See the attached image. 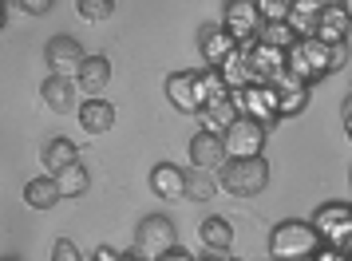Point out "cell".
<instances>
[{
  "mask_svg": "<svg viewBox=\"0 0 352 261\" xmlns=\"http://www.w3.org/2000/svg\"><path fill=\"white\" fill-rule=\"evenodd\" d=\"M320 229L313 222H301V218H285L277 222L270 234V258L277 261H313L320 253Z\"/></svg>",
  "mask_w": 352,
  "mask_h": 261,
  "instance_id": "obj_1",
  "label": "cell"
},
{
  "mask_svg": "<svg viewBox=\"0 0 352 261\" xmlns=\"http://www.w3.org/2000/svg\"><path fill=\"white\" fill-rule=\"evenodd\" d=\"M289 76L305 80L309 87L320 83L324 76H333V44H324L317 36H301L289 48Z\"/></svg>",
  "mask_w": 352,
  "mask_h": 261,
  "instance_id": "obj_2",
  "label": "cell"
},
{
  "mask_svg": "<svg viewBox=\"0 0 352 261\" xmlns=\"http://www.w3.org/2000/svg\"><path fill=\"white\" fill-rule=\"evenodd\" d=\"M218 186L234 198H254L270 186V163L265 155L261 159H230V163L218 170Z\"/></svg>",
  "mask_w": 352,
  "mask_h": 261,
  "instance_id": "obj_3",
  "label": "cell"
},
{
  "mask_svg": "<svg viewBox=\"0 0 352 261\" xmlns=\"http://www.w3.org/2000/svg\"><path fill=\"white\" fill-rule=\"evenodd\" d=\"M222 28L238 40L241 48H254L257 40H261V28H265V16H261L257 0H226Z\"/></svg>",
  "mask_w": 352,
  "mask_h": 261,
  "instance_id": "obj_4",
  "label": "cell"
},
{
  "mask_svg": "<svg viewBox=\"0 0 352 261\" xmlns=\"http://www.w3.org/2000/svg\"><path fill=\"white\" fill-rule=\"evenodd\" d=\"M175 245H178L175 222H170V218H162V214L143 218V222H139V229H135V249H139L146 261H162L170 249H175Z\"/></svg>",
  "mask_w": 352,
  "mask_h": 261,
  "instance_id": "obj_5",
  "label": "cell"
},
{
  "mask_svg": "<svg viewBox=\"0 0 352 261\" xmlns=\"http://www.w3.org/2000/svg\"><path fill=\"white\" fill-rule=\"evenodd\" d=\"M234 103H238V111L245 119H257V123H265L273 127L277 119H281V107H277V87L273 83H250V87H241V91H230Z\"/></svg>",
  "mask_w": 352,
  "mask_h": 261,
  "instance_id": "obj_6",
  "label": "cell"
},
{
  "mask_svg": "<svg viewBox=\"0 0 352 261\" xmlns=\"http://www.w3.org/2000/svg\"><path fill=\"white\" fill-rule=\"evenodd\" d=\"M222 139H226V155H230V159H261L265 139H270V127H265V123H257V119H245V115H241Z\"/></svg>",
  "mask_w": 352,
  "mask_h": 261,
  "instance_id": "obj_7",
  "label": "cell"
},
{
  "mask_svg": "<svg viewBox=\"0 0 352 261\" xmlns=\"http://www.w3.org/2000/svg\"><path fill=\"white\" fill-rule=\"evenodd\" d=\"M313 226L320 229L324 245H340L344 249L352 242V206H344V202H324L313 214Z\"/></svg>",
  "mask_w": 352,
  "mask_h": 261,
  "instance_id": "obj_8",
  "label": "cell"
},
{
  "mask_svg": "<svg viewBox=\"0 0 352 261\" xmlns=\"http://www.w3.org/2000/svg\"><path fill=\"white\" fill-rule=\"evenodd\" d=\"M250 56V67H254V83H277L281 76H289V52L273 48V44H261L257 40L254 48H245Z\"/></svg>",
  "mask_w": 352,
  "mask_h": 261,
  "instance_id": "obj_9",
  "label": "cell"
},
{
  "mask_svg": "<svg viewBox=\"0 0 352 261\" xmlns=\"http://www.w3.org/2000/svg\"><path fill=\"white\" fill-rule=\"evenodd\" d=\"M44 60H48L52 76H72V71L80 76L87 52L80 48V40H76V36H52L48 48H44Z\"/></svg>",
  "mask_w": 352,
  "mask_h": 261,
  "instance_id": "obj_10",
  "label": "cell"
},
{
  "mask_svg": "<svg viewBox=\"0 0 352 261\" xmlns=\"http://www.w3.org/2000/svg\"><path fill=\"white\" fill-rule=\"evenodd\" d=\"M238 48H241V44L226 32L222 24H202V28H198V52H202L206 67H222Z\"/></svg>",
  "mask_w": 352,
  "mask_h": 261,
  "instance_id": "obj_11",
  "label": "cell"
},
{
  "mask_svg": "<svg viewBox=\"0 0 352 261\" xmlns=\"http://www.w3.org/2000/svg\"><path fill=\"white\" fill-rule=\"evenodd\" d=\"M166 99H170L182 115H198L202 111L198 71H175V76H166Z\"/></svg>",
  "mask_w": 352,
  "mask_h": 261,
  "instance_id": "obj_12",
  "label": "cell"
},
{
  "mask_svg": "<svg viewBox=\"0 0 352 261\" xmlns=\"http://www.w3.org/2000/svg\"><path fill=\"white\" fill-rule=\"evenodd\" d=\"M226 139L222 135H214V130H198L190 139V163L198 170H222L226 166Z\"/></svg>",
  "mask_w": 352,
  "mask_h": 261,
  "instance_id": "obj_13",
  "label": "cell"
},
{
  "mask_svg": "<svg viewBox=\"0 0 352 261\" xmlns=\"http://www.w3.org/2000/svg\"><path fill=\"white\" fill-rule=\"evenodd\" d=\"M241 119L238 103H234V95H222V99H210L206 107L198 111V123H202V130H214V135H226V130L234 127Z\"/></svg>",
  "mask_w": 352,
  "mask_h": 261,
  "instance_id": "obj_14",
  "label": "cell"
},
{
  "mask_svg": "<svg viewBox=\"0 0 352 261\" xmlns=\"http://www.w3.org/2000/svg\"><path fill=\"white\" fill-rule=\"evenodd\" d=\"M277 87V107H281V119H293L309 107V83L297 80V76H281L273 83Z\"/></svg>",
  "mask_w": 352,
  "mask_h": 261,
  "instance_id": "obj_15",
  "label": "cell"
},
{
  "mask_svg": "<svg viewBox=\"0 0 352 261\" xmlns=\"http://www.w3.org/2000/svg\"><path fill=\"white\" fill-rule=\"evenodd\" d=\"M151 190L166 202H175V198H186V170L175 163H159L151 170Z\"/></svg>",
  "mask_w": 352,
  "mask_h": 261,
  "instance_id": "obj_16",
  "label": "cell"
},
{
  "mask_svg": "<svg viewBox=\"0 0 352 261\" xmlns=\"http://www.w3.org/2000/svg\"><path fill=\"white\" fill-rule=\"evenodd\" d=\"M80 127L87 135H103L115 127V107L107 99H83L80 103Z\"/></svg>",
  "mask_w": 352,
  "mask_h": 261,
  "instance_id": "obj_17",
  "label": "cell"
},
{
  "mask_svg": "<svg viewBox=\"0 0 352 261\" xmlns=\"http://www.w3.org/2000/svg\"><path fill=\"white\" fill-rule=\"evenodd\" d=\"M40 99H44L56 115H72V107H76V87H72L67 76H52V80H44V87H40Z\"/></svg>",
  "mask_w": 352,
  "mask_h": 261,
  "instance_id": "obj_18",
  "label": "cell"
},
{
  "mask_svg": "<svg viewBox=\"0 0 352 261\" xmlns=\"http://www.w3.org/2000/svg\"><path fill=\"white\" fill-rule=\"evenodd\" d=\"M107 83H111V60L107 56H87L80 67V87L87 95H103Z\"/></svg>",
  "mask_w": 352,
  "mask_h": 261,
  "instance_id": "obj_19",
  "label": "cell"
},
{
  "mask_svg": "<svg viewBox=\"0 0 352 261\" xmlns=\"http://www.w3.org/2000/svg\"><path fill=\"white\" fill-rule=\"evenodd\" d=\"M349 28H352V16L344 8H324L317 20V40H324V44H344L349 40Z\"/></svg>",
  "mask_w": 352,
  "mask_h": 261,
  "instance_id": "obj_20",
  "label": "cell"
},
{
  "mask_svg": "<svg viewBox=\"0 0 352 261\" xmlns=\"http://www.w3.org/2000/svg\"><path fill=\"white\" fill-rule=\"evenodd\" d=\"M60 182H56V174H48V179H32L28 186H24V202L32 206V210H52L56 202H60Z\"/></svg>",
  "mask_w": 352,
  "mask_h": 261,
  "instance_id": "obj_21",
  "label": "cell"
},
{
  "mask_svg": "<svg viewBox=\"0 0 352 261\" xmlns=\"http://www.w3.org/2000/svg\"><path fill=\"white\" fill-rule=\"evenodd\" d=\"M72 163H80V150L72 139H52L48 147H44V166H48V174H60L67 170Z\"/></svg>",
  "mask_w": 352,
  "mask_h": 261,
  "instance_id": "obj_22",
  "label": "cell"
},
{
  "mask_svg": "<svg viewBox=\"0 0 352 261\" xmlns=\"http://www.w3.org/2000/svg\"><path fill=\"white\" fill-rule=\"evenodd\" d=\"M222 76L226 83H230V91H241V87H250L254 83V67H250V56H245V48H238L230 60L222 64Z\"/></svg>",
  "mask_w": 352,
  "mask_h": 261,
  "instance_id": "obj_23",
  "label": "cell"
},
{
  "mask_svg": "<svg viewBox=\"0 0 352 261\" xmlns=\"http://www.w3.org/2000/svg\"><path fill=\"white\" fill-rule=\"evenodd\" d=\"M198 234H202L206 249H214V253H222V249L234 245V226H230L226 218H206V222L198 226Z\"/></svg>",
  "mask_w": 352,
  "mask_h": 261,
  "instance_id": "obj_24",
  "label": "cell"
},
{
  "mask_svg": "<svg viewBox=\"0 0 352 261\" xmlns=\"http://www.w3.org/2000/svg\"><path fill=\"white\" fill-rule=\"evenodd\" d=\"M56 182H60V194H64V198H80V194H87L91 174H87V166H83V163H72L67 170L56 174Z\"/></svg>",
  "mask_w": 352,
  "mask_h": 261,
  "instance_id": "obj_25",
  "label": "cell"
},
{
  "mask_svg": "<svg viewBox=\"0 0 352 261\" xmlns=\"http://www.w3.org/2000/svg\"><path fill=\"white\" fill-rule=\"evenodd\" d=\"M297 40H301V36L293 32V24H289V20H273V24L261 28V44H273V48H285L289 52Z\"/></svg>",
  "mask_w": 352,
  "mask_h": 261,
  "instance_id": "obj_26",
  "label": "cell"
},
{
  "mask_svg": "<svg viewBox=\"0 0 352 261\" xmlns=\"http://www.w3.org/2000/svg\"><path fill=\"white\" fill-rule=\"evenodd\" d=\"M214 190H218V179H210V170H198L194 166L190 174H186V198L206 202V198H214Z\"/></svg>",
  "mask_w": 352,
  "mask_h": 261,
  "instance_id": "obj_27",
  "label": "cell"
},
{
  "mask_svg": "<svg viewBox=\"0 0 352 261\" xmlns=\"http://www.w3.org/2000/svg\"><path fill=\"white\" fill-rule=\"evenodd\" d=\"M76 12H80L87 24H103V20L115 12V0H76Z\"/></svg>",
  "mask_w": 352,
  "mask_h": 261,
  "instance_id": "obj_28",
  "label": "cell"
},
{
  "mask_svg": "<svg viewBox=\"0 0 352 261\" xmlns=\"http://www.w3.org/2000/svg\"><path fill=\"white\" fill-rule=\"evenodd\" d=\"M257 8H261L265 24H273V20H289V16H293V0H257Z\"/></svg>",
  "mask_w": 352,
  "mask_h": 261,
  "instance_id": "obj_29",
  "label": "cell"
},
{
  "mask_svg": "<svg viewBox=\"0 0 352 261\" xmlns=\"http://www.w3.org/2000/svg\"><path fill=\"white\" fill-rule=\"evenodd\" d=\"M52 261H83V258H80V249H76L72 238H60V242L52 245Z\"/></svg>",
  "mask_w": 352,
  "mask_h": 261,
  "instance_id": "obj_30",
  "label": "cell"
},
{
  "mask_svg": "<svg viewBox=\"0 0 352 261\" xmlns=\"http://www.w3.org/2000/svg\"><path fill=\"white\" fill-rule=\"evenodd\" d=\"M313 261H352L349 249H340V245H320V253Z\"/></svg>",
  "mask_w": 352,
  "mask_h": 261,
  "instance_id": "obj_31",
  "label": "cell"
},
{
  "mask_svg": "<svg viewBox=\"0 0 352 261\" xmlns=\"http://www.w3.org/2000/svg\"><path fill=\"white\" fill-rule=\"evenodd\" d=\"M12 4H20V8H24L28 16H44V12H48L56 0H12Z\"/></svg>",
  "mask_w": 352,
  "mask_h": 261,
  "instance_id": "obj_32",
  "label": "cell"
},
{
  "mask_svg": "<svg viewBox=\"0 0 352 261\" xmlns=\"http://www.w3.org/2000/svg\"><path fill=\"white\" fill-rule=\"evenodd\" d=\"M344 64H349V44H333V71H340Z\"/></svg>",
  "mask_w": 352,
  "mask_h": 261,
  "instance_id": "obj_33",
  "label": "cell"
},
{
  "mask_svg": "<svg viewBox=\"0 0 352 261\" xmlns=\"http://www.w3.org/2000/svg\"><path fill=\"white\" fill-rule=\"evenodd\" d=\"M162 261H194V258L186 253V249H178V245H175V249H170V253H166Z\"/></svg>",
  "mask_w": 352,
  "mask_h": 261,
  "instance_id": "obj_34",
  "label": "cell"
},
{
  "mask_svg": "<svg viewBox=\"0 0 352 261\" xmlns=\"http://www.w3.org/2000/svg\"><path fill=\"white\" fill-rule=\"evenodd\" d=\"M344 130H349V139H352V107L344 103Z\"/></svg>",
  "mask_w": 352,
  "mask_h": 261,
  "instance_id": "obj_35",
  "label": "cell"
},
{
  "mask_svg": "<svg viewBox=\"0 0 352 261\" xmlns=\"http://www.w3.org/2000/svg\"><path fill=\"white\" fill-rule=\"evenodd\" d=\"M320 8H344V0H320Z\"/></svg>",
  "mask_w": 352,
  "mask_h": 261,
  "instance_id": "obj_36",
  "label": "cell"
},
{
  "mask_svg": "<svg viewBox=\"0 0 352 261\" xmlns=\"http://www.w3.org/2000/svg\"><path fill=\"white\" fill-rule=\"evenodd\" d=\"M123 261H146V258L139 253V249H131V253H123Z\"/></svg>",
  "mask_w": 352,
  "mask_h": 261,
  "instance_id": "obj_37",
  "label": "cell"
},
{
  "mask_svg": "<svg viewBox=\"0 0 352 261\" xmlns=\"http://www.w3.org/2000/svg\"><path fill=\"white\" fill-rule=\"evenodd\" d=\"M344 12H349V16H352V0H344Z\"/></svg>",
  "mask_w": 352,
  "mask_h": 261,
  "instance_id": "obj_38",
  "label": "cell"
},
{
  "mask_svg": "<svg viewBox=\"0 0 352 261\" xmlns=\"http://www.w3.org/2000/svg\"><path fill=\"white\" fill-rule=\"evenodd\" d=\"M202 261H222V258H202Z\"/></svg>",
  "mask_w": 352,
  "mask_h": 261,
  "instance_id": "obj_39",
  "label": "cell"
},
{
  "mask_svg": "<svg viewBox=\"0 0 352 261\" xmlns=\"http://www.w3.org/2000/svg\"><path fill=\"white\" fill-rule=\"evenodd\" d=\"M0 261H16V258H0Z\"/></svg>",
  "mask_w": 352,
  "mask_h": 261,
  "instance_id": "obj_40",
  "label": "cell"
}]
</instances>
